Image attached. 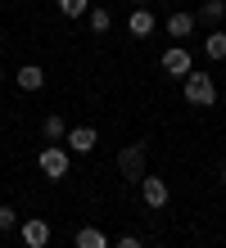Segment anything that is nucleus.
Wrapping results in <instances>:
<instances>
[{
	"mask_svg": "<svg viewBox=\"0 0 226 248\" xmlns=\"http://www.w3.org/2000/svg\"><path fill=\"white\" fill-rule=\"evenodd\" d=\"M213 99H217L213 77H208V72H190V77H186V104H194V108H213Z\"/></svg>",
	"mask_w": 226,
	"mask_h": 248,
	"instance_id": "obj_1",
	"label": "nucleus"
},
{
	"mask_svg": "<svg viewBox=\"0 0 226 248\" xmlns=\"http://www.w3.org/2000/svg\"><path fill=\"white\" fill-rule=\"evenodd\" d=\"M118 171H122L127 181L140 185V181L149 176V171H145V144H127V149L118 154Z\"/></svg>",
	"mask_w": 226,
	"mask_h": 248,
	"instance_id": "obj_2",
	"label": "nucleus"
},
{
	"mask_svg": "<svg viewBox=\"0 0 226 248\" xmlns=\"http://www.w3.org/2000/svg\"><path fill=\"white\" fill-rule=\"evenodd\" d=\"M36 167H41L50 181H64V176H68V149H59V144H45L41 158H36Z\"/></svg>",
	"mask_w": 226,
	"mask_h": 248,
	"instance_id": "obj_3",
	"label": "nucleus"
},
{
	"mask_svg": "<svg viewBox=\"0 0 226 248\" xmlns=\"http://www.w3.org/2000/svg\"><path fill=\"white\" fill-rule=\"evenodd\" d=\"M163 72H168V77H181V81H186L190 72H194V63H190V50H181V46L163 50Z\"/></svg>",
	"mask_w": 226,
	"mask_h": 248,
	"instance_id": "obj_4",
	"label": "nucleus"
},
{
	"mask_svg": "<svg viewBox=\"0 0 226 248\" xmlns=\"http://www.w3.org/2000/svg\"><path fill=\"white\" fill-rule=\"evenodd\" d=\"M140 199L149 203V208H168V199H172V194H168V181L145 176V181H140Z\"/></svg>",
	"mask_w": 226,
	"mask_h": 248,
	"instance_id": "obj_5",
	"label": "nucleus"
},
{
	"mask_svg": "<svg viewBox=\"0 0 226 248\" xmlns=\"http://www.w3.org/2000/svg\"><path fill=\"white\" fill-rule=\"evenodd\" d=\"M95 140H100V136H95V126H72L64 144H68L72 154H90V149H95Z\"/></svg>",
	"mask_w": 226,
	"mask_h": 248,
	"instance_id": "obj_6",
	"label": "nucleus"
},
{
	"mask_svg": "<svg viewBox=\"0 0 226 248\" xmlns=\"http://www.w3.org/2000/svg\"><path fill=\"white\" fill-rule=\"evenodd\" d=\"M23 244H27V248H45V244H50V226H45L41 217L23 221Z\"/></svg>",
	"mask_w": 226,
	"mask_h": 248,
	"instance_id": "obj_7",
	"label": "nucleus"
},
{
	"mask_svg": "<svg viewBox=\"0 0 226 248\" xmlns=\"http://www.w3.org/2000/svg\"><path fill=\"white\" fill-rule=\"evenodd\" d=\"M127 32L131 36H149V32H154V14H149V9H136L131 18H127Z\"/></svg>",
	"mask_w": 226,
	"mask_h": 248,
	"instance_id": "obj_8",
	"label": "nucleus"
},
{
	"mask_svg": "<svg viewBox=\"0 0 226 248\" xmlns=\"http://www.w3.org/2000/svg\"><path fill=\"white\" fill-rule=\"evenodd\" d=\"M18 86H23V91H41V86H45V72L36 63H23L18 68Z\"/></svg>",
	"mask_w": 226,
	"mask_h": 248,
	"instance_id": "obj_9",
	"label": "nucleus"
},
{
	"mask_svg": "<svg viewBox=\"0 0 226 248\" xmlns=\"http://www.w3.org/2000/svg\"><path fill=\"white\" fill-rule=\"evenodd\" d=\"M77 248H109V239H104V230L82 226V230H77Z\"/></svg>",
	"mask_w": 226,
	"mask_h": 248,
	"instance_id": "obj_10",
	"label": "nucleus"
},
{
	"mask_svg": "<svg viewBox=\"0 0 226 248\" xmlns=\"http://www.w3.org/2000/svg\"><path fill=\"white\" fill-rule=\"evenodd\" d=\"M41 131H45V140H50V144H59V140H68V126H64V118H54V113H50V118L41 122Z\"/></svg>",
	"mask_w": 226,
	"mask_h": 248,
	"instance_id": "obj_11",
	"label": "nucleus"
},
{
	"mask_svg": "<svg viewBox=\"0 0 226 248\" xmlns=\"http://www.w3.org/2000/svg\"><path fill=\"white\" fill-rule=\"evenodd\" d=\"M190 27H194L190 14H172L168 18V36H190Z\"/></svg>",
	"mask_w": 226,
	"mask_h": 248,
	"instance_id": "obj_12",
	"label": "nucleus"
},
{
	"mask_svg": "<svg viewBox=\"0 0 226 248\" xmlns=\"http://www.w3.org/2000/svg\"><path fill=\"white\" fill-rule=\"evenodd\" d=\"M204 54H208V59H226V32H213V36H208L204 41Z\"/></svg>",
	"mask_w": 226,
	"mask_h": 248,
	"instance_id": "obj_13",
	"label": "nucleus"
},
{
	"mask_svg": "<svg viewBox=\"0 0 226 248\" xmlns=\"http://www.w3.org/2000/svg\"><path fill=\"white\" fill-rule=\"evenodd\" d=\"M59 14L64 18H82V14H90V0H59Z\"/></svg>",
	"mask_w": 226,
	"mask_h": 248,
	"instance_id": "obj_14",
	"label": "nucleus"
},
{
	"mask_svg": "<svg viewBox=\"0 0 226 248\" xmlns=\"http://www.w3.org/2000/svg\"><path fill=\"white\" fill-rule=\"evenodd\" d=\"M222 14H226V0H204L199 18H204V23H222Z\"/></svg>",
	"mask_w": 226,
	"mask_h": 248,
	"instance_id": "obj_15",
	"label": "nucleus"
},
{
	"mask_svg": "<svg viewBox=\"0 0 226 248\" xmlns=\"http://www.w3.org/2000/svg\"><path fill=\"white\" fill-rule=\"evenodd\" d=\"M109 9H90V32H109Z\"/></svg>",
	"mask_w": 226,
	"mask_h": 248,
	"instance_id": "obj_16",
	"label": "nucleus"
},
{
	"mask_svg": "<svg viewBox=\"0 0 226 248\" xmlns=\"http://www.w3.org/2000/svg\"><path fill=\"white\" fill-rule=\"evenodd\" d=\"M14 221H18V212H14L9 203H0V230H14Z\"/></svg>",
	"mask_w": 226,
	"mask_h": 248,
	"instance_id": "obj_17",
	"label": "nucleus"
},
{
	"mask_svg": "<svg viewBox=\"0 0 226 248\" xmlns=\"http://www.w3.org/2000/svg\"><path fill=\"white\" fill-rule=\"evenodd\" d=\"M118 248H140V239H136V235H122V239H118Z\"/></svg>",
	"mask_w": 226,
	"mask_h": 248,
	"instance_id": "obj_18",
	"label": "nucleus"
},
{
	"mask_svg": "<svg viewBox=\"0 0 226 248\" xmlns=\"http://www.w3.org/2000/svg\"><path fill=\"white\" fill-rule=\"evenodd\" d=\"M222 181H226V167H222Z\"/></svg>",
	"mask_w": 226,
	"mask_h": 248,
	"instance_id": "obj_19",
	"label": "nucleus"
},
{
	"mask_svg": "<svg viewBox=\"0 0 226 248\" xmlns=\"http://www.w3.org/2000/svg\"><path fill=\"white\" fill-rule=\"evenodd\" d=\"M0 81H5V72H0Z\"/></svg>",
	"mask_w": 226,
	"mask_h": 248,
	"instance_id": "obj_20",
	"label": "nucleus"
}]
</instances>
